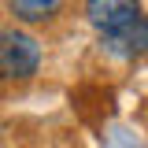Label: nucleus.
Instances as JSON below:
<instances>
[{"label": "nucleus", "mask_w": 148, "mask_h": 148, "mask_svg": "<svg viewBox=\"0 0 148 148\" xmlns=\"http://www.w3.org/2000/svg\"><path fill=\"white\" fill-rule=\"evenodd\" d=\"M45 48L34 34L15 30V26H0V85H18L30 82L41 71Z\"/></svg>", "instance_id": "obj_1"}, {"label": "nucleus", "mask_w": 148, "mask_h": 148, "mask_svg": "<svg viewBox=\"0 0 148 148\" xmlns=\"http://www.w3.org/2000/svg\"><path fill=\"white\" fill-rule=\"evenodd\" d=\"M100 45L115 59H141V56H148V15H133L130 22L100 34Z\"/></svg>", "instance_id": "obj_2"}, {"label": "nucleus", "mask_w": 148, "mask_h": 148, "mask_svg": "<svg viewBox=\"0 0 148 148\" xmlns=\"http://www.w3.org/2000/svg\"><path fill=\"white\" fill-rule=\"evenodd\" d=\"M133 15H141V0H85V18L100 34L130 22Z\"/></svg>", "instance_id": "obj_3"}, {"label": "nucleus", "mask_w": 148, "mask_h": 148, "mask_svg": "<svg viewBox=\"0 0 148 148\" xmlns=\"http://www.w3.org/2000/svg\"><path fill=\"white\" fill-rule=\"evenodd\" d=\"M11 15L26 26H41V22H52L63 11V0H8Z\"/></svg>", "instance_id": "obj_4"}]
</instances>
